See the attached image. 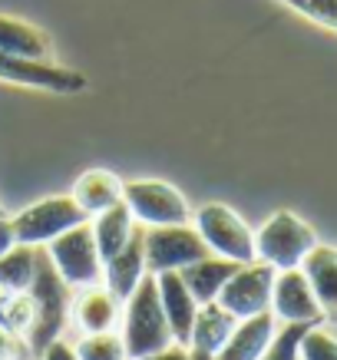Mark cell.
<instances>
[{
  "label": "cell",
  "instance_id": "obj_22",
  "mask_svg": "<svg viewBox=\"0 0 337 360\" xmlns=\"http://www.w3.org/2000/svg\"><path fill=\"white\" fill-rule=\"evenodd\" d=\"M37 271V248L30 245H13L0 258V288L4 291H27Z\"/></svg>",
  "mask_w": 337,
  "mask_h": 360
},
{
  "label": "cell",
  "instance_id": "obj_14",
  "mask_svg": "<svg viewBox=\"0 0 337 360\" xmlns=\"http://www.w3.org/2000/svg\"><path fill=\"white\" fill-rule=\"evenodd\" d=\"M155 288H159V301H163L165 321H169V328H172L175 344H185V347H189V334H192V321H196L198 301L192 297V291L185 288L179 271L155 274Z\"/></svg>",
  "mask_w": 337,
  "mask_h": 360
},
{
  "label": "cell",
  "instance_id": "obj_20",
  "mask_svg": "<svg viewBox=\"0 0 337 360\" xmlns=\"http://www.w3.org/2000/svg\"><path fill=\"white\" fill-rule=\"evenodd\" d=\"M235 268H239V262H229V258L208 255V258H202V262L182 268L179 274H182L185 288L192 291V297H196L198 304H208V301H215L218 297V291H222L225 281L235 274Z\"/></svg>",
  "mask_w": 337,
  "mask_h": 360
},
{
  "label": "cell",
  "instance_id": "obj_15",
  "mask_svg": "<svg viewBox=\"0 0 337 360\" xmlns=\"http://www.w3.org/2000/svg\"><path fill=\"white\" fill-rule=\"evenodd\" d=\"M301 271L311 281V291H314L317 304H321V314L331 324H337V248L317 241L314 248L305 255Z\"/></svg>",
  "mask_w": 337,
  "mask_h": 360
},
{
  "label": "cell",
  "instance_id": "obj_7",
  "mask_svg": "<svg viewBox=\"0 0 337 360\" xmlns=\"http://www.w3.org/2000/svg\"><path fill=\"white\" fill-rule=\"evenodd\" d=\"M142 248H146V271H182L189 264L208 258L212 251L202 241L196 229L189 225H159V229H142Z\"/></svg>",
  "mask_w": 337,
  "mask_h": 360
},
{
  "label": "cell",
  "instance_id": "obj_1",
  "mask_svg": "<svg viewBox=\"0 0 337 360\" xmlns=\"http://www.w3.org/2000/svg\"><path fill=\"white\" fill-rule=\"evenodd\" d=\"M122 330L120 338L126 344L129 360H146L175 344L172 328L165 321L163 301H159V288H155V274H146L136 291L122 301Z\"/></svg>",
  "mask_w": 337,
  "mask_h": 360
},
{
  "label": "cell",
  "instance_id": "obj_28",
  "mask_svg": "<svg viewBox=\"0 0 337 360\" xmlns=\"http://www.w3.org/2000/svg\"><path fill=\"white\" fill-rule=\"evenodd\" d=\"M40 360H80V357H77V350L70 347L66 340L56 338L53 344H50V347H46L44 354H40Z\"/></svg>",
  "mask_w": 337,
  "mask_h": 360
},
{
  "label": "cell",
  "instance_id": "obj_21",
  "mask_svg": "<svg viewBox=\"0 0 337 360\" xmlns=\"http://www.w3.org/2000/svg\"><path fill=\"white\" fill-rule=\"evenodd\" d=\"M89 231H93V241H96L99 258L106 262V258H113V255H116V251L132 238V231H136V219H132V212L126 208V202H120V205H113V208H106V212L93 215Z\"/></svg>",
  "mask_w": 337,
  "mask_h": 360
},
{
  "label": "cell",
  "instance_id": "obj_5",
  "mask_svg": "<svg viewBox=\"0 0 337 360\" xmlns=\"http://www.w3.org/2000/svg\"><path fill=\"white\" fill-rule=\"evenodd\" d=\"M13 221V231H17V245H30V248H44L56 235L77 229V225H87L89 215L77 205L73 195H50L33 202L30 208H23Z\"/></svg>",
  "mask_w": 337,
  "mask_h": 360
},
{
  "label": "cell",
  "instance_id": "obj_3",
  "mask_svg": "<svg viewBox=\"0 0 337 360\" xmlns=\"http://www.w3.org/2000/svg\"><path fill=\"white\" fill-rule=\"evenodd\" d=\"M317 245L314 229L305 219H298L294 212H274L272 219L265 221L255 231V258L265 264H272L274 271L284 268H301L305 255Z\"/></svg>",
  "mask_w": 337,
  "mask_h": 360
},
{
  "label": "cell",
  "instance_id": "obj_24",
  "mask_svg": "<svg viewBox=\"0 0 337 360\" xmlns=\"http://www.w3.org/2000/svg\"><path fill=\"white\" fill-rule=\"evenodd\" d=\"M307 328H314V324H284L281 330H274L272 344L258 360H298V347H301Z\"/></svg>",
  "mask_w": 337,
  "mask_h": 360
},
{
  "label": "cell",
  "instance_id": "obj_32",
  "mask_svg": "<svg viewBox=\"0 0 337 360\" xmlns=\"http://www.w3.org/2000/svg\"><path fill=\"white\" fill-rule=\"evenodd\" d=\"M0 215H4V208H0Z\"/></svg>",
  "mask_w": 337,
  "mask_h": 360
},
{
  "label": "cell",
  "instance_id": "obj_2",
  "mask_svg": "<svg viewBox=\"0 0 337 360\" xmlns=\"http://www.w3.org/2000/svg\"><path fill=\"white\" fill-rule=\"evenodd\" d=\"M27 291H30L33 307H37V321H33V330H30V338H27V344H30L33 357H40L60 338L66 317H70V301H73L70 297L73 288L56 274L46 248H37V271H33V281Z\"/></svg>",
  "mask_w": 337,
  "mask_h": 360
},
{
  "label": "cell",
  "instance_id": "obj_8",
  "mask_svg": "<svg viewBox=\"0 0 337 360\" xmlns=\"http://www.w3.org/2000/svg\"><path fill=\"white\" fill-rule=\"evenodd\" d=\"M122 202L132 212L136 225L159 229V225H189V202L175 186L163 179H142L122 188Z\"/></svg>",
  "mask_w": 337,
  "mask_h": 360
},
{
  "label": "cell",
  "instance_id": "obj_18",
  "mask_svg": "<svg viewBox=\"0 0 337 360\" xmlns=\"http://www.w3.org/2000/svg\"><path fill=\"white\" fill-rule=\"evenodd\" d=\"M122 188H126V182H122L116 172H109V169H89V172H83L77 179L73 198H77V205L93 219V215H99V212L120 205Z\"/></svg>",
  "mask_w": 337,
  "mask_h": 360
},
{
  "label": "cell",
  "instance_id": "obj_27",
  "mask_svg": "<svg viewBox=\"0 0 337 360\" xmlns=\"http://www.w3.org/2000/svg\"><path fill=\"white\" fill-rule=\"evenodd\" d=\"M30 344L7 328H0V360H30Z\"/></svg>",
  "mask_w": 337,
  "mask_h": 360
},
{
  "label": "cell",
  "instance_id": "obj_25",
  "mask_svg": "<svg viewBox=\"0 0 337 360\" xmlns=\"http://www.w3.org/2000/svg\"><path fill=\"white\" fill-rule=\"evenodd\" d=\"M298 360H337V338L321 330L317 324L307 328L298 347Z\"/></svg>",
  "mask_w": 337,
  "mask_h": 360
},
{
  "label": "cell",
  "instance_id": "obj_29",
  "mask_svg": "<svg viewBox=\"0 0 337 360\" xmlns=\"http://www.w3.org/2000/svg\"><path fill=\"white\" fill-rule=\"evenodd\" d=\"M13 245H17V231H13V221L0 215V258H4V255H7Z\"/></svg>",
  "mask_w": 337,
  "mask_h": 360
},
{
  "label": "cell",
  "instance_id": "obj_31",
  "mask_svg": "<svg viewBox=\"0 0 337 360\" xmlns=\"http://www.w3.org/2000/svg\"><path fill=\"white\" fill-rule=\"evenodd\" d=\"M189 357L192 360H215L212 354H205V350H192V347H189Z\"/></svg>",
  "mask_w": 337,
  "mask_h": 360
},
{
  "label": "cell",
  "instance_id": "obj_16",
  "mask_svg": "<svg viewBox=\"0 0 337 360\" xmlns=\"http://www.w3.org/2000/svg\"><path fill=\"white\" fill-rule=\"evenodd\" d=\"M274 330H278V317H274L272 311L245 317V321L235 324L231 338L222 344L215 360H258L261 354L268 350V344H272Z\"/></svg>",
  "mask_w": 337,
  "mask_h": 360
},
{
  "label": "cell",
  "instance_id": "obj_30",
  "mask_svg": "<svg viewBox=\"0 0 337 360\" xmlns=\"http://www.w3.org/2000/svg\"><path fill=\"white\" fill-rule=\"evenodd\" d=\"M146 360H192V357H189L185 344H169L165 350H159V354H153V357H146Z\"/></svg>",
  "mask_w": 337,
  "mask_h": 360
},
{
  "label": "cell",
  "instance_id": "obj_26",
  "mask_svg": "<svg viewBox=\"0 0 337 360\" xmlns=\"http://www.w3.org/2000/svg\"><path fill=\"white\" fill-rule=\"evenodd\" d=\"M281 4H288L291 11L321 23L327 30H337V0H281Z\"/></svg>",
  "mask_w": 337,
  "mask_h": 360
},
{
  "label": "cell",
  "instance_id": "obj_13",
  "mask_svg": "<svg viewBox=\"0 0 337 360\" xmlns=\"http://www.w3.org/2000/svg\"><path fill=\"white\" fill-rule=\"evenodd\" d=\"M146 248H142V225H136V231H132V238L122 245L113 258H106L103 262V281H106V288L113 291V295L120 297V301H126V297L136 291V284L146 278Z\"/></svg>",
  "mask_w": 337,
  "mask_h": 360
},
{
  "label": "cell",
  "instance_id": "obj_17",
  "mask_svg": "<svg viewBox=\"0 0 337 360\" xmlns=\"http://www.w3.org/2000/svg\"><path fill=\"white\" fill-rule=\"evenodd\" d=\"M0 53L27 56V60H53L50 33L40 30L37 23L0 13Z\"/></svg>",
  "mask_w": 337,
  "mask_h": 360
},
{
  "label": "cell",
  "instance_id": "obj_11",
  "mask_svg": "<svg viewBox=\"0 0 337 360\" xmlns=\"http://www.w3.org/2000/svg\"><path fill=\"white\" fill-rule=\"evenodd\" d=\"M272 314L284 324H321V304H317L311 281L301 268H284L274 274L272 288Z\"/></svg>",
  "mask_w": 337,
  "mask_h": 360
},
{
  "label": "cell",
  "instance_id": "obj_23",
  "mask_svg": "<svg viewBox=\"0 0 337 360\" xmlns=\"http://www.w3.org/2000/svg\"><path fill=\"white\" fill-rule=\"evenodd\" d=\"M73 350H77L80 360H129L126 344H122V338L116 330H106V334H83Z\"/></svg>",
  "mask_w": 337,
  "mask_h": 360
},
{
  "label": "cell",
  "instance_id": "obj_6",
  "mask_svg": "<svg viewBox=\"0 0 337 360\" xmlns=\"http://www.w3.org/2000/svg\"><path fill=\"white\" fill-rule=\"evenodd\" d=\"M44 248H46V255H50V262H53L56 274H60L73 291L89 288V284H103V258H99V251H96L89 221L63 231V235H56Z\"/></svg>",
  "mask_w": 337,
  "mask_h": 360
},
{
  "label": "cell",
  "instance_id": "obj_9",
  "mask_svg": "<svg viewBox=\"0 0 337 360\" xmlns=\"http://www.w3.org/2000/svg\"><path fill=\"white\" fill-rule=\"evenodd\" d=\"M0 79L13 83V86L27 89H44V93H56V96H73L89 86L87 77L60 66L53 60H27V56H11L0 53Z\"/></svg>",
  "mask_w": 337,
  "mask_h": 360
},
{
  "label": "cell",
  "instance_id": "obj_4",
  "mask_svg": "<svg viewBox=\"0 0 337 360\" xmlns=\"http://www.w3.org/2000/svg\"><path fill=\"white\" fill-rule=\"evenodd\" d=\"M196 231L218 258H229L239 264L255 262V229H248V221L235 215L225 202H208L198 208Z\"/></svg>",
  "mask_w": 337,
  "mask_h": 360
},
{
  "label": "cell",
  "instance_id": "obj_19",
  "mask_svg": "<svg viewBox=\"0 0 337 360\" xmlns=\"http://www.w3.org/2000/svg\"><path fill=\"white\" fill-rule=\"evenodd\" d=\"M239 324V317L225 311L218 301H208V304H198L196 321H192V334H189V347L192 350H205L215 357L222 344L231 338V330Z\"/></svg>",
  "mask_w": 337,
  "mask_h": 360
},
{
  "label": "cell",
  "instance_id": "obj_10",
  "mask_svg": "<svg viewBox=\"0 0 337 360\" xmlns=\"http://www.w3.org/2000/svg\"><path fill=\"white\" fill-rule=\"evenodd\" d=\"M274 268L265 262H248V264H239L235 274H231L225 288L218 291V304L231 311V314L245 321V317H255V314H265L272 311V288H274Z\"/></svg>",
  "mask_w": 337,
  "mask_h": 360
},
{
  "label": "cell",
  "instance_id": "obj_12",
  "mask_svg": "<svg viewBox=\"0 0 337 360\" xmlns=\"http://www.w3.org/2000/svg\"><path fill=\"white\" fill-rule=\"evenodd\" d=\"M122 317V301L106 284H89V288H80V295H73L70 301V321L80 334H106V330H116Z\"/></svg>",
  "mask_w": 337,
  "mask_h": 360
}]
</instances>
